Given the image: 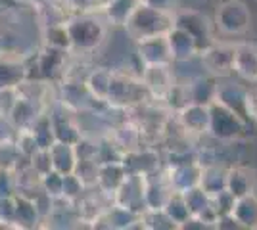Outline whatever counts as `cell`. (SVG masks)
<instances>
[{
	"label": "cell",
	"mask_w": 257,
	"mask_h": 230,
	"mask_svg": "<svg viewBox=\"0 0 257 230\" xmlns=\"http://www.w3.org/2000/svg\"><path fill=\"white\" fill-rule=\"evenodd\" d=\"M125 176H127V171H125L123 163L121 161H111V163H106L100 167V171H98V182H100V186L104 188L106 192L115 194V190L121 186V182L125 180Z\"/></svg>",
	"instance_id": "7402d4cb"
},
{
	"label": "cell",
	"mask_w": 257,
	"mask_h": 230,
	"mask_svg": "<svg viewBox=\"0 0 257 230\" xmlns=\"http://www.w3.org/2000/svg\"><path fill=\"white\" fill-rule=\"evenodd\" d=\"M146 6L156 8L160 12H167V14H175L181 8V0H142Z\"/></svg>",
	"instance_id": "83f0119b"
},
{
	"label": "cell",
	"mask_w": 257,
	"mask_h": 230,
	"mask_svg": "<svg viewBox=\"0 0 257 230\" xmlns=\"http://www.w3.org/2000/svg\"><path fill=\"white\" fill-rule=\"evenodd\" d=\"M140 224L150 230H179V226L165 215L163 209H144L140 213Z\"/></svg>",
	"instance_id": "603a6c76"
},
{
	"label": "cell",
	"mask_w": 257,
	"mask_h": 230,
	"mask_svg": "<svg viewBox=\"0 0 257 230\" xmlns=\"http://www.w3.org/2000/svg\"><path fill=\"white\" fill-rule=\"evenodd\" d=\"M125 25H127L128 35L137 41L156 37V35H167V31L173 27V14L150 8L142 2L139 8L133 12V16L128 18Z\"/></svg>",
	"instance_id": "6da1fadb"
},
{
	"label": "cell",
	"mask_w": 257,
	"mask_h": 230,
	"mask_svg": "<svg viewBox=\"0 0 257 230\" xmlns=\"http://www.w3.org/2000/svg\"><path fill=\"white\" fill-rule=\"evenodd\" d=\"M140 4H142V0H111L107 6V16L113 23L125 25Z\"/></svg>",
	"instance_id": "cb8c5ba5"
},
{
	"label": "cell",
	"mask_w": 257,
	"mask_h": 230,
	"mask_svg": "<svg viewBox=\"0 0 257 230\" xmlns=\"http://www.w3.org/2000/svg\"><path fill=\"white\" fill-rule=\"evenodd\" d=\"M230 215L234 217L240 228H257V196L247 194V196L236 197Z\"/></svg>",
	"instance_id": "ffe728a7"
},
{
	"label": "cell",
	"mask_w": 257,
	"mask_h": 230,
	"mask_svg": "<svg viewBox=\"0 0 257 230\" xmlns=\"http://www.w3.org/2000/svg\"><path fill=\"white\" fill-rule=\"evenodd\" d=\"M163 211H165V215H167L177 226H181L182 222L190 217V211L186 207V201H184V197H182L181 192H173L171 196H169V199L165 201Z\"/></svg>",
	"instance_id": "d4e9b609"
},
{
	"label": "cell",
	"mask_w": 257,
	"mask_h": 230,
	"mask_svg": "<svg viewBox=\"0 0 257 230\" xmlns=\"http://www.w3.org/2000/svg\"><path fill=\"white\" fill-rule=\"evenodd\" d=\"M234 199L236 197L232 196L228 190H223V192L211 196V203H213V209H215V213H217V217H221V215H230L232 205H234Z\"/></svg>",
	"instance_id": "4316f807"
},
{
	"label": "cell",
	"mask_w": 257,
	"mask_h": 230,
	"mask_svg": "<svg viewBox=\"0 0 257 230\" xmlns=\"http://www.w3.org/2000/svg\"><path fill=\"white\" fill-rule=\"evenodd\" d=\"M140 83L144 85L146 92L152 98L165 100L171 88L175 87L177 79H175L171 64H152V66H144Z\"/></svg>",
	"instance_id": "8992f818"
},
{
	"label": "cell",
	"mask_w": 257,
	"mask_h": 230,
	"mask_svg": "<svg viewBox=\"0 0 257 230\" xmlns=\"http://www.w3.org/2000/svg\"><path fill=\"white\" fill-rule=\"evenodd\" d=\"M127 175H142L148 176L160 171V155L154 150H133L127 152L125 161H121Z\"/></svg>",
	"instance_id": "9a60e30c"
},
{
	"label": "cell",
	"mask_w": 257,
	"mask_h": 230,
	"mask_svg": "<svg viewBox=\"0 0 257 230\" xmlns=\"http://www.w3.org/2000/svg\"><path fill=\"white\" fill-rule=\"evenodd\" d=\"M226 169L228 167H223V165L219 163L204 165L200 186L204 188L209 196H215V194L226 190Z\"/></svg>",
	"instance_id": "44dd1931"
},
{
	"label": "cell",
	"mask_w": 257,
	"mask_h": 230,
	"mask_svg": "<svg viewBox=\"0 0 257 230\" xmlns=\"http://www.w3.org/2000/svg\"><path fill=\"white\" fill-rule=\"evenodd\" d=\"M232 73L247 83H257V44L238 43L234 44V62Z\"/></svg>",
	"instance_id": "4fadbf2b"
},
{
	"label": "cell",
	"mask_w": 257,
	"mask_h": 230,
	"mask_svg": "<svg viewBox=\"0 0 257 230\" xmlns=\"http://www.w3.org/2000/svg\"><path fill=\"white\" fill-rule=\"evenodd\" d=\"M173 194V188L167 182V176H161L160 171L146 176L144 182V205L146 209H163L165 201Z\"/></svg>",
	"instance_id": "2e32d148"
},
{
	"label": "cell",
	"mask_w": 257,
	"mask_h": 230,
	"mask_svg": "<svg viewBox=\"0 0 257 230\" xmlns=\"http://www.w3.org/2000/svg\"><path fill=\"white\" fill-rule=\"evenodd\" d=\"M181 230H205V228H211L209 224H205L204 220H200L198 217H188V219L182 222L181 226H179Z\"/></svg>",
	"instance_id": "f1b7e54d"
},
{
	"label": "cell",
	"mask_w": 257,
	"mask_h": 230,
	"mask_svg": "<svg viewBox=\"0 0 257 230\" xmlns=\"http://www.w3.org/2000/svg\"><path fill=\"white\" fill-rule=\"evenodd\" d=\"M173 25H177V27L184 29L186 33L192 35L200 50H204L205 46L215 43L211 22L207 20V16H204L196 8H179L173 14Z\"/></svg>",
	"instance_id": "277c9868"
},
{
	"label": "cell",
	"mask_w": 257,
	"mask_h": 230,
	"mask_svg": "<svg viewBox=\"0 0 257 230\" xmlns=\"http://www.w3.org/2000/svg\"><path fill=\"white\" fill-rule=\"evenodd\" d=\"M111 73L107 71H98L90 77V88L92 92L96 94L98 98H107V92H109V85H111Z\"/></svg>",
	"instance_id": "484cf974"
},
{
	"label": "cell",
	"mask_w": 257,
	"mask_h": 230,
	"mask_svg": "<svg viewBox=\"0 0 257 230\" xmlns=\"http://www.w3.org/2000/svg\"><path fill=\"white\" fill-rule=\"evenodd\" d=\"M177 121L186 134L202 136L209 129V106L202 104H186L177 110Z\"/></svg>",
	"instance_id": "9c48e42d"
},
{
	"label": "cell",
	"mask_w": 257,
	"mask_h": 230,
	"mask_svg": "<svg viewBox=\"0 0 257 230\" xmlns=\"http://www.w3.org/2000/svg\"><path fill=\"white\" fill-rule=\"evenodd\" d=\"M198 58L204 66L207 75L217 79H226L232 73V62H234V44L211 43L204 50L198 52Z\"/></svg>",
	"instance_id": "5b68a950"
},
{
	"label": "cell",
	"mask_w": 257,
	"mask_h": 230,
	"mask_svg": "<svg viewBox=\"0 0 257 230\" xmlns=\"http://www.w3.org/2000/svg\"><path fill=\"white\" fill-rule=\"evenodd\" d=\"M182 197H184L186 207H188L192 217H198L200 220H204L205 224L215 228L217 213H215L213 203H211V196L205 192L204 188L200 184L194 188H188L186 192H182Z\"/></svg>",
	"instance_id": "8fae6325"
},
{
	"label": "cell",
	"mask_w": 257,
	"mask_h": 230,
	"mask_svg": "<svg viewBox=\"0 0 257 230\" xmlns=\"http://www.w3.org/2000/svg\"><path fill=\"white\" fill-rule=\"evenodd\" d=\"M215 25L223 35H244L251 27V10L244 0H225L215 12Z\"/></svg>",
	"instance_id": "3957f363"
},
{
	"label": "cell",
	"mask_w": 257,
	"mask_h": 230,
	"mask_svg": "<svg viewBox=\"0 0 257 230\" xmlns=\"http://www.w3.org/2000/svg\"><path fill=\"white\" fill-rule=\"evenodd\" d=\"M247 123L232 110L225 108L219 102L209 104V129L207 134L221 142H232L246 132Z\"/></svg>",
	"instance_id": "7a4b0ae2"
},
{
	"label": "cell",
	"mask_w": 257,
	"mask_h": 230,
	"mask_svg": "<svg viewBox=\"0 0 257 230\" xmlns=\"http://www.w3.org/2000/svg\"><path fill=\"white\" fill-rule=\"evenodd\" d=\"M146 94V88L142 83H135L127 77H111V85L107 92V100L115 106H133L140 104Z\"/></svg>",
	"instance_id": "30bf717a"
},
{
	"label": "cell",
	"mask_w": 257,
	"mask_h": 230,
	"mask_svg": "<svg viewBox=\"0 0 257 230\" xmlns=\"http://www.w3.org/2000/svg\"><path fill=\"white\" fill-rule=\"evenodd\" d=\"M165 37H167V44H169V52H171L173 62L188 60V58L198 56V52H200V48H198L192 35L186 33L184 29L177 27V25H173Z\"/></svg>",
	"instance_id": "ac0fdd59"
},
{
	"label": "cell",
	"mask_w": 257,
	"mask_h": 230,
	"mask_svg": "<svg viewBox=\"0 0 257 230\" xmlns=\"http://www.w3.org/2000/svg\"><path fill=\"white\" fill-rule=\"evenodd\" d=\"M184 90H186V98L188 104H202V106H209L215 100V92H217V77L204 75L196 77L188 83H182Z\"/></svg>",
	"instance_id": "d6986e66"
},
{
	"label": "cell",
	"mask_w": 257,
	"mask_h": 230,
	"mask_svg": "<svg viewBox=\"0 0 257 230\" xmlns=\"http://www.w3.org/2000/svg\"><path fill=\"white\" fill-rule=\"evenodd\" d=\"M202 165L198 161H188V163L181 165H169L167 169V182L173 188V192H186L188 188H194L200 184L202 178Z\"/></svg>",
	"instance_id": "7c38bea8"
},
{
	"label": "cell",
	"mask_w": 257,
	"mask_h": 230,
	"mask_svg": "<svg viewBox=\"0 0 257 230\" xmlns=\"http://www.w3.org/2000/svg\"><path fill=\"white\" fill-rule=\"evenodd\" d=\"M144 182L146 176L142 175H127L125 180L121 182V186L115 190V201L121 207H127L131 211L142 213L144 205Z\"/></svg>",
	"instance_id": "ba28073f"
},
{
	"label": "cell",
	"mask_w": 257,
	"mask_h": 230,
	"mask_svg": "<svg viewBox=\"0 0 257 230\" xmlns=\"http://www.w3.org/2000/svg\"><path fill=\"white\" fill-rule=\"evenodd\" d=\"M257 188V173L249 167H228L226 169V190L234 197L253 194Z\"/></svg>",
	"instance_id": "e0dca14e"
},
{
	"label": "cell",
	"mask_w": 257,
	"mask_h": 230,
	"mask_svg": "<svg viewBox=\"0 0 257 230\" xmlns=\"http://www.w3.org/2000/svg\"><path fill=\"white\" fill-rule=\"evenodd\" d=\"M247 90L236 81H219L217 79V92H215V100L223 104L225 108L232 110L236 115H240L242 119L249 125V110H247Z\"/></svg>",
	"instance_id": "52a82bcc"
},
{
	"label": "cell",
	"mask_w": 257,
	"mask_h": 230,
	"mask_svg": "<svg viewBox=\"0 0 257 230\" xmlns=\"http://www.w3.org/2000/svg\"><path fill=\"white\" fill-rule=\"evenodd\" d=\"M139 58L144 62V66L152 64H171L173 58L169 52V44L165 35H156L139 41Z\"/></svg>",
	"instance_id": "5bb4252c"
}]
</instances>
